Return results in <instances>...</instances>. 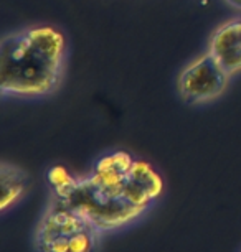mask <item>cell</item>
Wrapping results in <instances>:
<instances>
[{
	"label": "cell",
	"instance_id": "obj_6",
	"mask_svg": "<svg viewBox=\"0 0 241 252\" xmlns=\"http://www.w3.org/2000/svg\"><path fill=\"white\" fill-rule=\"evenodd\" d=\"M0 187H2V199H0V213L3 216L17 208L30 189V177L23 168L10 161L0 163Z\"/></svg>",
	"mask_w": 241,
	"mask_h": 252
},
{
	"label": "cell",
	"instance_id": "obj_7",
	"mask_svg": "<svg viewBox=\"0 0 241 252\" xmlns=\"http://www.w3.org/2000/svg\"><path fill=\"white\" fill-rule=\"evenodd\" d=\"M79 177H74L65 168L63 165H53L46 172V182L51 189V198L60 201H68L76 189Z\"/></svg>",
	"mask_w": 241,
	"mask_h": 252
},
{
	"label": "cell",
	"instance_id": "obj_4",
	"mask_svg": "<svg viewBox=\"0 0 241 252\" xmlns=\"http://www.w3.org/2000/svg\"><path fill=\"white\" fill-rule=\"evenodd\" d=\"M230 76L208 51L190 61L177 78L178 96L188 106H200L218 99L228 88Z\"/></svg>",
	"mask_w": 241,
	"mask_h": 252
},
{
	"label": "cell",
	"instance_id": "obj_2",
	"mask_svg": "<svg viewBox=\"0 0 241 252\" xmlns=\"http://www.w3.org/2000/svg\"><path fill=\"white\" fill-rule=\"evenodd\" d=\"M66 40L58 28L28 27L7 33L0 43V93L3 97H43L60 88Z\"/></svg>",
	"mask_w": 241,
	"mask_h": 252
},
{
	"label": "cell",
	"instance_id": "obj_1",
	"mask_svg": "<svg viewBox=\"0 0 241 252\" xmlns=\"http://www.w3.org/2000/svg\"><path fill=\"white\" fill-rule=\"evenodd\" d=\"M165 191L164 177L149 161L114 150L79 177L69 206L86 216L104 236L127 231L145 220Z\"/></svg>",
	"mask_w": 241,
	"mask_h": 252
},
{
	"label": "cell",
	"instance_id": "obj_3",
	"mask_svg": "<svg viewBox=\"0 0 241 252\" xmlns=\"http://www.w3.org/2000/svg\"><path fill=\"white\" fill-rule=\"evenodd\" d=\"M104 234L68 203L50 198L33 229L35 252H101Z\"/></svg>",
	"mask_w": 241,
	"mask_h": 252
},
{
	"label": "cell",
	"instance_id": "obj_8",
	"mask_svg": "<svg viewBox=\"0 0 241 252\" xmlns=\"http://www.w3.org/2000/svg\"><path fill=\"white\" fill-rule=\"evenodd\" d=\"M226 3L231 7V8H235V10H241V0H225Z\"/></svg>",
	"mask_w": 241,
	"mask_h": 252
},
{
	"label": "cell",
	"instance_id": "obj_5",
	"mask_svg": "<svg viewBox=\"0 0 241 252\" xmlns=\"http://www.w3.org/2000/svg\"><path fill=\"white\" fill-rule=\"evenodd\" d=\"M207 51L230 78L241 73V18H233L216 28Z\"/></svg>",
	"mask_w": 241,
	"mask_h": 252
}]
</instances>
